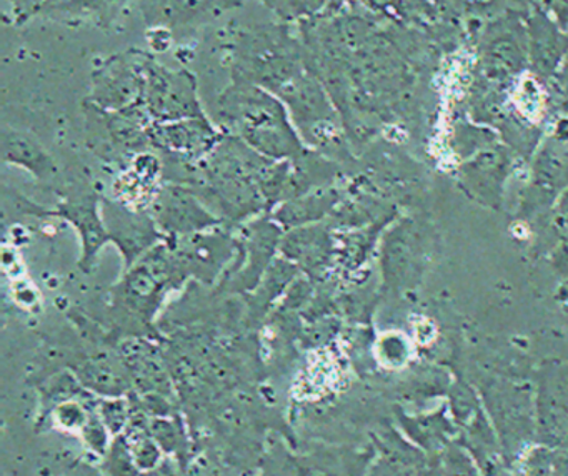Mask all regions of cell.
Here are the masks:
<instances>
[{"label":"cell","mask_w":568,"mask_h":476,"mask_svg":"<svg viewBox=\"0 0 568 476\" xmlns=\"http://www.w3.org/2000/svg\"><path fill=\"white\" fill-rule=\"evenodd\" d=\"M221 117L239 139L261 155L285 159L301 153V136L287 107L255 83L239 79L221 99Z\"/></svg>","instance_id":"obj_1"},{"label":"cell","mask_w":568,"mask_h":476,"mask_svg":"<svg viewBox=\"0 0 568 476\" xmlns=\"http://www.w3.org/2000/svg\"><path fill=\"white\" fill-rule=\"evenodd\" d=\"M151 60L141 50H128L105 60L92 75V102L105 112L144 105Z\"/></svg>","instance_id":"obj_2"},{"label":"cell","mask_w":568,"mask_h":476,"mask_svg":"<svg viewBox=\"0 0 568 476\" xmlns=\"http://www.w3.org/2000/svg\"><path fill=\"white\" fill-rule=\"evenodd\" d=\"M144 107L158 123L204 117L194 77L187 70L165 69L154 59L149 63Z\"/></svg>","instance_id":"obj_3"},{"label":"cell","mask_w":568,"mask_h":476,"mask_svg":"<svg viewBox=\"0 0 568 476\" xmlns=\"http://www.w3.org/2000/svg\"><path fill=\"white\" fill-rule=\"evenodd\" d=\"M244 0H139L145 26L165 27L174 32L184 27L204 26L242 7Z\"/></svg>","instance_id":"obj_4"},{"label":"cell","mask_w":568,"mask_h":476,"mask_svg":"<svg viewBox=\"0 0 568 476\" xmlns=\"http://www.w3.org/2000/svg\"><path fill=\"white\" fill-rule=\"evenodd\" d=\"M152 142L178 153H202L214 150L219 143L217 132L205 117L155 123L151 126Z\"/></svg>","instance_id":"obj_5"},{"label":"cell","mask_w":568,"mask_h":476,"mask_svg":"<svg viewBox=\"0 0 568 476\" xmlns=\"http://www.w3.org/2000/svg\"><path fill=\"white\" fill-rule=\"evenodd\" d=\"M2 156L4 162L24 166L38 176H45L54 170V162L41 143L18 130H4L2 133Z\"/></svg>","instance_id":"obj_6"},{"label":"cell","mask_w":568,"mask_h":476,"mask_svg":"<svg viewBox=\"0 0 568 476\" xmlns=\"http://www.w3.org/2000/svg\"><path fill=\"white\" fill-rule=\"evenodd\" d=\"M129 0H65L45 16L54 19H64L65 22L81 20V22L98 23L109 27L115 22L119 13Z\"/></svg>","instance_id":"obj_7"},{"label":"cell","mask_w":568,"mask_h":476,"mask_svg":"<svg viewBox=\"0 0 568 476\" xmlns=\"http://www.w3.org/2000/svg\"><path fill=\"white\" fill-rule=\"evenodd\" d=\"M148 42L154 52H165L174 43V32L165 27H151L148 32Z\"/></svg>","instance_id":"obj_8"},{"label":"cell","mask_w":568,"mask_h":476,"mask_svg":"<svg viewBox=\"0 0 568 476\" xmlns=\"http://www.w3.org/2000/svg\"><path fill=\"white\" fill-rule=\"evenodd\" d=\"M65 2V0H42V13L41 16H45V13L49 12V10L54 9V7H58L59 3Z\"/></svg>","instance_id":"obj_9"}]
</instances>
